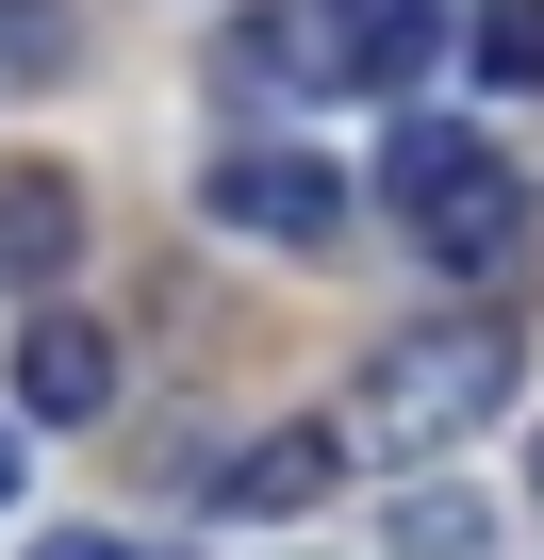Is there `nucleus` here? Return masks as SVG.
<instances>
[{
  "mask_svg": "<svg viewBox=\"0 0 544 560\" xmlns=\"http://www.w3.org/2000/svg\"><path fill=\"white\" fill-rule=\"evenodd\" d=\"M380 198H396V231H413L445 280H495V264L528 247V182H511L478 132H445V116H396V149H380Z\"/></svg>",
  "mask_w": 544,
  "mask_h": 560,
  "instance_id": "f257e3e1",
  "label": "nucleus"
},
{
  "mask_svg": "<svg viewBox=\"0 0 544 560\" xmlns=\"http://www.w3.org/2000/svg\"><path fill=\"white\" fill-rule=\"evenodd\" d=\"M495 396H511V347H495V330H413V347H380V380H363V445L429 462V445H462Z\"/></svg>",
  "mask_w": 544,
  "mask_h": 560,
  "instance_id": "f03ea898",
  "label": "nucleus"
},
{
  "mask_svg": "<svg viewBox=\"0 0 544 560\" xmlns=\"http://www.w3.org/2000/svg\"><path fill=\"white\" fill-rule=\"evenodd\" d=\"M281 50H298L331 100H396V83H429V50H445V0H281Z\"/></svg>",
  "mask_w": 544,
  "mask_h": 560,
  "instance_id": "7ed1b4c3",
  "label": "nucleus"
},
{
  "mask_svg": "<svg viewBox=\"0 0 544 560\" xmlns=\"http://www.w3.org/2000/svg\"><path fill=\"white\" fill-rule=\"evenodd\" d=\"M215 214H231L247 247H331V231H347V182H331L314 149H231V165H215Z\"/></svg>",
  "mask_w": 544,
  "mask_h": 560,
  "instance_id": "20e7f679",
  "label": "nucleus"
},
{
  "mask_svg": "<svg viewBox=\"0 0 544 560\" xmlns=\"http://www.w3.org/2000/svg\"><path fill=\"white\" fill-rule=\"evenodd\" d=\"M18 412H34V429H100V412H116V330L34 314V330H18Z\"/></svg>",
  "mask_w": 544,
  "mask_h": 560,
  "instance_id": "39448f33",
  "label": "nucleus"
},
{
  "mask_svg": "<svg viewBox=\"0 0 544 560\" xmlns=\"http://www.w3.org/2000/svg\"><path fill=\"white\" fill-rule=\"evenodd\" d=\"M331 478H347V429L314 412V429H264V445H247V462H231L215 494H231V511H314Z\"/></svg>",
  "mask_w": 544,
  "mask_h": 560,
  "instance_id": "423d86ee",
  "label": "nucleus"
},
{
  "mask_svg": "<svg viewBox=\"0 0 544 560\" xmlns=\"http://www.w3.org/2000/svg\"><path fill=\"white\" fill-rule=\"evenodd\" d=\"M67 247H83V198L34 182V165H0V280H67Z\"/></svg>",
  "mask_w": 544,
  "mask_h": 560,
  "instance_id": "0eeeda50",
  "label": "nucleus"
},
{
  "mask_svg": "<svg viewBox=\"0 0 544 560\" xmlns=\"http://www.w3.org/2000/svg\"><path fill=\"white\" fill-rule=\"evenodd\" d=\"M478 83L544 100V0H478Z\"/></svg>",
  "mask_w": 544,
  "mask_h": 560,
  "instance_id": "6e6552de",
  "label": "nucleus"
},
{
  "mask_svg": "<svg viewBox=\"0 0 544 560\" xmlns=\"http://www.w3.org/2000/svg\"><path fill=\"white\" fill-rule=\"evenodd\" d=\"M396 544L413 560H478V494H396Z\"/></svg>",
  "mask_w": 544,
  "mask_h": 560,
  "instance_id": "1a4fd4ad",
  "label": "nucleus"
},
{
  "mask_svg": "<svg viewBox=\"0 0 544 560\" xmlns=\"http://www.w3.org/2000/svg\"><path fill=\"white\" fill-rule=\"evenodd\" d=\"M34 560H132V544H116V527H50Z\"/></svg>",
  "mask_w": 544,
  "mask_h": 560,
  "instance_id": "9d476101",
  "label": "nucleus"
},
{
  "mask_svg": "<svg viewBox=\"0 0 544 560\" xmlns=\"http://www.w3.org/2000/svg\"><path fill=\"white\" fill-rule=\"evenodd\" d=\"M0 494H18V429H0Z\"/></svg>",
  "mask_w": 544,
  "mask_h": 560,
  "instance_id": "9b49d317",
  "label": "nucleus"
}]
</instances>
